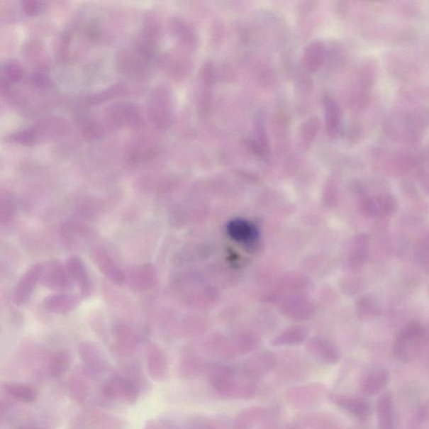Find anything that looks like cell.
<instances>
[{
    "label": "cell",
    "instance_id": "obj_1",
    "mask_svg": "<svg viewBox=\"0 0 429 429\" xmlns=\"http://www.w3.org/2000/svg\"><path fill=\"white\" fill-rule=\"evenodd\" d=\"M429 123V113L415 107H396L386 115L382 130L395 143L408 146L420 144Z\"/></svg>",
    "mask_w": 429,
    "mask_h": 429
},
{
    "label": "cell",
    "instance_id": "obj_2",
    "mask_svg": "<svg viewBox=\"0 0 429 429\" xmlns=\"http://www.w3.org/2000/svg\"><path fill=\"white\" fill-rule=\"evenodd\" d=\"M142 389L140 382L121 370L114 372L106 380L101 387V394L115 402L133 405L138 402Z\"/></svg>",
    "mask_w": 429,
    "mask_h": 429
},
{
    "label": "cell",
    "instance_id": "obj_3",
    "mask_svg": "<svg viewBox=\"0 0 429 429\" xmlns=\"http://www.w3.org/2000/svg\"><path fill=\"white\" fill-rule=\"evenodd\" d=\"M373 158L386 172L394 174L408 173L416 167L418 163L416 156L405 151L377 149L373 153Z\"/></svg>",
    "mask_w": 429,
    "mask_h": 429
},
{
    "label": "cell",
    "instance_id": "obj_4",
    "mask_svg": "<svg viewBox=\"0 0 429 429\" xmlns=\"http://www.w3.org/2000/svg\"><path fill=\"white\" fill-rule=\"evenodd\" d=\"M83 369L94 379L98 380L108 372L110 363L105 353L98 345L91 341H83L78 347Z\"/></svg>",
    "mask_w": 429,
    "mask_h": 429
},
{
    "label": "cell",
    "instance_id": "obj_5",
    "mask_svg": "<svg viewBox=\"0 0 429 429\" xmlns=\"http://www.w3.org/2000/svg\"><path fill=\"white\" fill-rule=\"evenodd\" d=\"M73 283L67 265H64L62 262L52 260L43 264L40 284L44 287L63 293L71 290Z\"/></svg>",
    "mask_w": 429,
    "mask_h": 429
},
{
    "label": "cell",
    "instance_id": "obj_6",
    "mask_svg": "<svg viewBox=\"0 0 429 429\" xmlns=\"http://www.w3.org/2000/svg\"><path fill=\"white\" fill-rule=\"evenodd\" d=\"M112 336V350L119 357H130L140 343V335L126 323H117L113 325Z\"/></svg>",
    "mask_w": 429,
    "mask_h": 429
},
{
    "label": "cell",
    "instance_id": "obj_7",
    "mask_svg": "<svg viewBox=\"0 0 429 429\" xmlns=\"http://www.w3.org/2000/svg\"><path fill=\"white\" fill-rule=\"evenodd\" d=\"M126 423L115 415L87 410L74 419L72 429H123Z\"/></svg>",
    "mask_w": 429,
    "mask_h": 429
},
{
    "label": "cell",
    "instance_id": "obj_8",
    "mask_svg": "<svg viewBox=\"0 0 429 429\" xmlns=\"http://www.w3.org/2000/svg\"><path fill=\"white\" fill-rule=\"evenodd\" d=\"M126 284L133 291H149L159 284L158 271L150 262L132 267L126 274Z\"/></svg>",
    "mask_w": 429,
    "mask_h": 429
},
{
    "label": "cell",
    "instance_id": "obj_9",
    "mask_svg": "<svg viewBox=\"0 0 429 429\" xmlns=\"http://www.w3.org/2000/svg\"><path fill=\"white\" fill-rule=\"evenodd\" d=\"M399 204L391 194L364 197L360 203V209L368 218H384L394 214Z\"/></svg>",
    "mask_w": 429,
    "mask_h": 429
},
{
    "label": "cell",
    "instance_id": "obj_10",
    "mask_svg": "<svg viewBox=\"0 0 429 429\" xmlns=\"http://www.w3.org/2000/svg\"><path fill=\"white\" fill-rule=\"evenodd\" d=\"M426 330L421 323L418 321L408 323L395 339L394 349L396 356L402 360L407 359L410 350L424 338Z\"/></svg>",
    "mask_w": 429,
    "mask_h": 429
},
{
    "label": "cell",
    "instance_id": "obj_11",
    "mask_svg": "<svg viewBox=\"0 0 429 429\" xmlns=\"http://www.w3.org/2000/svg\"><path fill=\"white\" fill-rule=\"evenodd\" d=\"M43 264H35L29 267L17 281L12 299L16 306H22L29 301L37 284H40Z\"/></svg>",
    "mask_w": 429,
    "mask_h": 429
},
{
    "label": "cell",
    "instance_id": "obj_12",
    "mask_svg": "<svg viewBox=\"0 0 429 429\" xmlns=\"http://www.w3.org/2000/svg\"><path fill=\"white\" fill-rule=\"evenodd\" d=\"M95 230L79 221H68L62 225L61 237L65 245L77 249L85 246L95 238Z\"/></svg>",
    "mask_w": 429,
    "mask_h": 429
},
{
    "label": "cell",
    "instance_id": "obj_13",
    "mask_svg": "<svg viewBox=\"0 0 429 429\" xmlns=\"http://www.w3.org/2000/svg\"><path fill=\"white\" fill-rule=\"evenodd\" d=\"M91 258L101 273L111 282L118 285L126 283V274L104 249H95L91 252Z\"/></svg>",
    "mask_w": 429,
    "mask_h": 429
},
{
    "label": "cell",
    "instance_id": "obj_14",
    "mask_svg": "<svg viewBox=\"0 0 429 429\" xmlns=\"http://www.w3.org/2000/svg\"><path fill=\"white\" fill-rule=\"evenodd\" d=\"M95 379L87 374L84 369L73 372L68 381V394L73 402L79 405L89 403Z\"/></svg>",
    "mask_w": 429,
    "mask_h": 429
},
{
    "label": "cell",
    "instance_id": "obj_15",
    "mask_svg": "<svg viewBox=\"0 0 429 429\" xmlns=\"http://www.w3.org/2000/svg\"><path fill=\"white\" fill-rule=\"evenodd\" d=\"M147 372L152 379L164 381L169 377V363L164 350L156 344H151L145 352Z\"/></svg>",
    "mask_w": 429,
    "mask_h": 429
},
{
    "label": "cell",
    "instance_id": "obj_16",
    "mask_svg": "<svg viewBox=\"0 0 429 429\" xmlns=\"http://www.w3.org/2000/svg\"><path fill=\"white\" fill-rule=\"evenodd\" d=\"M67 267L73 282L77 285L82 298H89L94 292V283L84 261L80 257L72 256L67 261Z\"/></svg>",
    "mask_w": 429,
    "mask_h": 429
},
{
    "label": "cell",
    "instance_id": "obj_17",
    "mask_svg": "<svg viewBox=\"0 0 429 429\" xmlns=\"http://www.w3.org/2000/svg\"><path fill=\"white\" fill-rule=\"evenodd\" d=\"M306 348L313 358L325 365H335L340 362V350L328 340L316 336L308 340Z\"/></svg>",
    "mask_w": 429,
    "mask_h": 429
},
{
    "label": "cell",
    "instance_id": "obj_18",
    "mask_svg": "<svg viewBox=\"0 0 429 429\" xmlns=\"http://www.w3.org/2000/svg\"><path fill=\"white\" fill-rule=\"evenodd\" d=\"M275 364L276 359L273 354L262 352L249 359L238 372L249 379L255 381L266 375L275 367Z\"/></svg>",
    "mask_w": 429,
    "mask_h": 429
},
{
    "label": "cell",
    "instance_id": "obj_19",
    "mask_svg": "<svg viewBox=\"0 0 429 429\" xmlns=\"http://www.w3.org/2000/svg\"><path fill=\"white\" fill-rule=\"evenodd\" d=\"M79 303L80 299L77 295L64 292L50 294L45 298L43 303L46 311L60 315L76 310Z\"/></svg>",
    "mask_w": 429,
    "mask_h": 429
},
{
    "label": "cell",
    "instance_id": "obj_20",
    "mask_svg": "<svg viewBox=\"0 0 429 429\" xmlns=\"http://www.w3.org/2000/svg\"><path fill=\"white\" fill-rule=\"evenodd\" d=\"M227 230L230 238L246 245L255 243L260 237V232L256 225L242 218L230 221Z\"/></svg>",
    "mask_w": 429,
    "mask_h": 429
},
{
    "label": "cell",
    "instance_id": "obj_21",
    "mask_svg": "<svg viewBox=\"0 0 429 429\" xmlns=\"http://www.w3.org/2000/svg\"><path fill=\"white\" fill-rule=\"evenodd\" d=\"M281 311L296 320H307L315 313L316 308L306 298L293 296L285 299L281 306Z\"/></svg>",
    "mask_w": 429,
    "mask_h": 429
},
{
    "label": "cell",
    "instance_id": "obj_22",
    "mask_svg": "<svg viewBox=\"0 0 429 429\" xmlns=\"http://www.w3.org/2000/svg\"><path fill=\"white\" fill-rule=\"evenodd\" d=\"M207 252L208 250L202 244H190V245L184 246L170 257V264L179 269V267L195 264L196 262L204 260Z\"/></svg>",
    "mask_w": 429,
    "mask_h": 429
},
{
    "label": "cell",
    "instance_id": "obj_23",
    "mask_svg": "<svg viewBox=\"0 0 429 429\" xmlns=\"http://www.w3.org/2000/svg\"><path fill=\"white\" fill-rule=\"evenodd\" d=\"M369 237L365 233L358 234L350 240L347 262L350 269H357L365 264L369 253Z\"/></svg>",
    "mask_w": 429,
    "mask_h": 429
},
{
    "label": "cell",
    "instance_id": "obj_24",
    "mask_svg": "<svg viewBox=\"0 0 429 429\" xmlns=\"http://www.w3.org/2000/svg\"><path fill=\"white\" fill-rule=\"evenodd\" d=\"M389 381V372L384 367L371 369L364 376L361 384V391L364 395L373 396L379 394Z\"/></svg>",
    "mask_w": 429,
    "mask_h": 429
},
{
    "label": "cell",
    "instance_id": "obj_25",
    "mask_svg": "<svg viewBox=\"0 0 429 429\" xmlns=\"http://www.w3.org/2000/svg\"><path fill=\"white\" fill-rule=\"evenodd\" d=\"M330 399L344 411L357 418L366 419L371 413L370 407L361 399L344 395H332Z\"/></svg>",
    "mask_w": 429,
    "mask_h": 429
},
{
    "label": "cell",
    "instance_id": "obj_26",
    "mask_svg": "<svg viewBox=\"0 0 429 429\" xmlns=\"http://www.w3.org/2000/svg\"><path fill=\"white\" fill-rule=\"evenodd\" d=\"M3 391L9 398L21 403H34L39 398L38 391L35 387L27 384L6 382L3 384Z\"/></svg>",
    "mask_w": 429,
    "mask_h": 429
},
{
    "label": "cell",
    "instance_id": "obj_27",
    "mask_svg": "<svg viewBox=\"0 0 429 429\" xmlns=\"http://www.w3.org/2000/svg\"><path fill=\"white\" fill-rule=\"evenodd\" d=\"M357 317L362 321L377 319L381 315L380 303L373 294L363 295L356 304Z\"/></svg>",
    "mask_w": 429,
    "mask_h": 429
},
{
    "label": "cell",
    "instance_id": "obj_28",
    "mask_svg": "<svg viewBox=\"0 0 429 429\" xmlns=\"http://www.w3.org/2000/svg\"><path fill=\"white\" fill-rule=\"evenodd\" d=\"M377 415L380 429H395L394 404L389 394L381 395L377 401Z\"/></svg>",
    "mask_w": 429,
    "mask_h": 429
},
{
    "label": "cell",
    "instance_id": "obj_29",
    "mask_svg": "<svg viewBox=\"0 0 429 429\" xmlns=\"http://www.w3.org/2000/svg\"><path fill=\"white\" fill-rule=\"evenodd\" d=\"M72 359L66 350H57L50 355L48 363V372L53 378H60L67 374L72 367Z\"/></svg>",
    "mask_w": 429,
    "mask_h": 429
},
{
    "label": "cell",
    "instance_id": "obj_30",
    "mask_svg": "<svg viewBox=\"0 0 429 429\" xmlns=\"http://www.w3.org/2000/svg\"><path fill=\"white\" fill-rule=\"evenodd\" d=\"M325 118L327 133L335 138L340 130L341 112L339 105L332 99L325 100Z\"/></svg>",
    "mask_w": 429,
    "mask_h": 429
},
{
    "label": "cell",
    "instance_id": "obj_31",
    "mask_svg": "<svg viewBox=\"0 0 429 429\" xmlns=\"http://www.w3.org/2000/svg\"><path fill=\"white\" fill-rule=\"evenodd\" d=\"M308 335V331L302 326H293L284 330L282 333L272 340L274 347H284V345H297L303 342Z\"/></svg>",
    "mask_w": 429,
    "mask_h": 429
},
{
    "label": "cell",
    "instance_id": "obj_32",
    "mask_svg": "<svg viewBox=\"0 0 429 429\" xmlns=\"http://www.w3.org/2000/svg\"><path fill=\"white\" fill-rule=\"evenodd\" d=\"M324 45L319 40L313 41L304 50L303 57L304 67L310 72H316L324 62Z\"/></svg>",
    "mask_w": 429,
    "mask_h": 429
},
{
    "label": "cell",
    "instance_id": "obj_33",
    "mask_svg": "<svg viewBox=\"0 0 429 429\" xmlns=\"http://www.w3.org/2000/svg\"><path fill=\"white\" fill-rule=\"evenodd\" d=\"M203 370L201 360L194 355H184L179 363V375L182 379H193Z\"/></svg>",
    "mask_w": 429,
    "mask_h": 429
},
{
    "label": "cell",
    "instance_id": "obj_34",
    "mask_svg": "<svg viewBox=\"0 0 429 429\" xmlns=\"http://www.w3.org/2000/svg\"><path fill=\"white\" fill-rule=\"evenodd\" d=\"M17 205L15 199L6 194L1 196V201H0V223L3 225H8L16 219L17 216Z\"/></svg>",
    "mask_w": 429,
    "mask_h": 429
},
{
    "label": "cell",
    "instance_id": "obj_35",
    "mask_svg": "<svg viewBox=\"0 0 429 429\" xmlns=\"http://www.w3.org/2000/svg\"><path fill=\"white\" fill-rule=\"evenodd\" d=\"M320 129V122L316 118H312L307 120L303 124L301 130V142L303 146H310L311 143L315 140L318 131Z\"/></svg>",
    "mask_w": 429,
    "mask_h": 429
},
{
    "label": "cell",
    "instance_id": "obj_36",
    "mask_svg": "<svg viewBox=\"0 0 429 429\" xmlns=\"http://www.w3.org/2000/svg\"><path fill=\"white\" fill-rule=\"evenodd\" d=\"M260 345V340L252 335H242L235 340V348L240 354H247L255 350Z\"/></svg>",
    "mask_w": 429,
    "mask_h": 429
},
{
    "label": "cell",
    "instance_id": "obj_37",
    "mask_svg": "<svg viewBox=\"0 0 429 429\" xmlns=\"http://www.w3.org/2000/svg\"><path fill=\"white\" fill-rule=\"evenodd\" d=\"M261 410L260 408H251L248 411H244L243 414L238 418V429H245L251 425L252 422H255L257 416H260Z\"/></svg>",
    "mask_w": 429,
    "mask_h": 429
},
{
    "label": "cell",
    "instance_id": "obj_38",
    "mask_svg": "<svg viewBox=\"0 0 429 429\" xmlns=\"http://www.w3.org/2000/svg\"><path fill=\"white\" fill-rule=\"evenodd\" d=\"M144 429H178V428L169 419L153 418L145 423Z\"/></svg>",
    "mask_w": 429,
    "mask_h": 429
},
{
    "label": "cell",
    "instance_id": "obj_39",
    "mask_svg": "<svg viewBox=\"0 0 429 429\" xmlns=\"http://www.w3.org/2000/svg\"><path fill=\"white\" fill-rule=\"evenodd\" d=\"M325 196L326 198H325V199H326V202L328 203L330 206H335L336 203H338V183H336L335 179H332V181L327 184Z\"/></svg>",
    "mask_w": 429,
    "mask_h": 429
},
{
    "label": "cell",
    "instance_id": "obj_40",
    "mask_svg": "<svg viewBox=\"0 0 429 429\" xmlns=\"http://www.w3.org/2000/svg\"><path fill=\"white\" fill-rule=\"evenodd\" d=\"M415 257L417 260L422 262H426L429 260V238L423 240L418 246Z\"/></svg>",
    "mask_w": 429,
    "mask_h": 429
},
{
    "label": "cell",
    "instance_id": "obj_41",
    "mask_svg": "<svg viewBox=\"0 0 429 429\" xmlns=\"http://www.w3.org/2000/svg\"><path fill=\"white\" fill-rule=\"evenodd\" d=\"M421 158L429 160V144L426 147L425 150H424L423 153L422 154Z\"/></svg>",
    "mask_w": 429,
    "mask_h": 429
},
{
    "label": "cell",
    "instance_id": "obj_42",
    "mask_svg": "<svg viewBox=\"0 0 429 429\" xmlns=\"http://www.w3.org/2000/svg\"><path fill=\"white\" fill-rule=\"evenodd\" d=\"M18 429H38V428H36L35 427L32 426V425H25V426L21 427Z\"/></svg>",
    "mask_w": 429,
    "mask_h": 429
}]
</instances>
